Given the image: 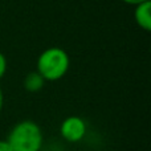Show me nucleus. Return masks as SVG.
<instances>
[{
  "mask_svg": "<svg viewBox=\"0 0 151 151\" xmlns=\"http://www.w3.org/2000/svg\"><path fill=\"white\" fill-rule=\"evenodd\" d=\"M5 141L12 151H40L44 143V134L36 122L25 119L11 129Z\"/></svg>",
  "mask_w": 151,
  "mask_h": 151,
  "instance_id": "1",
  "label": "nucleus"
},
{
  "mask_svg": "<svg viewBox=\"0 0 151 151\" xmlns=\"http://www.w3.org/2000/svg\"><path fill=\"white\" fill-rule=\"evenodd\" d=\"M70 68V58L66 50L58 47L47 48L40 53L36 64V70L45 81H58L64 78Z\"/></svg>",
  "mask_w": 151,
  "mask_h": 151,
  "instance_id": "2",
  "label": "nucleus"
},
{
  "mask_svg": "<svg viewBox=\"0 0 151 151\" xmlns=\"http://www.w3.org/2000/svg\"><path fill=\"white\" fill-rule=\"evenodd\" d=\"M88 133V126L83 118L78 115H70L65 118L60 126V134L63 139L69 143H77L85 138Z\"/></svg>",
  "mask_w": 151,
  "mask_h": 151,
  "instance_id": "3",
  "label": "nucleus"
},
{
  "mask_svg": "<svg viewBox=\"0 0 151 151\" xmlns=\"http://www.w3.org/2000/svg\"><path fill=\"white\" fill-rule=\"evenodd\" d=\"M134 20L137 25L146 32L151 31V0L134 5Z\"/></svg>",
  "mask_w": 151,
  "mask_h": 151,
  "instance_id": "4",
  "label": "nucleus"
},
{
  "mask_svg": "<svg viewBox=\"0 0 151 151\" xmlns=\"http://www.w3.org/2000/svg\"><path fill=\"white\" fill-rule=\"evenodd\" d=\"M45 82H47V81L41 77V74L37 70H33V72H29V73L24 77L23 85H24V89H25L27 91H29V93H37V91H40L44 88Z\"/></svg>",
  "mask_w": 151,
  "mask_h": 151,
  "instance_id": "5",
  "label": "nucleus"
},
{
  "mask_svg": "<svg viewBox=\"0 0 151 151\" xmlns=\"http://www.w3.org/2000/svg\"><path fill=\"white\" fill-rule=\"evenodd\" d=\"M7 68H8L7 58H5L4 55H3V52H0V80L4 77L5 72H7Z\"/></svg>",
  "mask_w": 151,
  "mask_h": 151,
  "instance_id": "6",
  "label": "nucleus"
},
{
  "mask_svg": "<svg viewBox=\"0 0 151 151\" xmlns=\"http://www.w3.org/2000/svg\"><path fill=\"white\" fill-rule=\"evenodd\" d=\"M0 151H12V149H11V146L8 145L7 141L0 139Z\"/></svg>",
  "mask_w": 151,
  "mask_h": 151,
  "instance_id": "7",
  "label": "nucleus"
},
{
  "mask_svg": "<svg viewBox=\"0 0 151 151\" xmlns=\"http://www.w3.org/2000/svg\"><path fill=\"white\" fill-rule=\"evenodd\" d=\"M123 3H126V4L129 5H137V4H141V3L143 1H147V0H122Z\"/></svg>",
  "mask_w": 151,
  "mask_h": 151,
  "instance_id": "8",
  "label": "nucleus"
},
{
  "mask_svg": "<svg viewBox=\"0 0 151 151\" xmlns=\"http://www.w3.org/2000/svg\"><path fill=\"white\" fill-rule=\"evenodd\" d=\"M3 105H4V96H3V90H1V88H0V111H1V109H3Z\"/></svg>",
  "mask_w": 151,
  "mask_h": 151,
  "instance_id": "9",
  "label": "nucleus"
}]
</instances>
